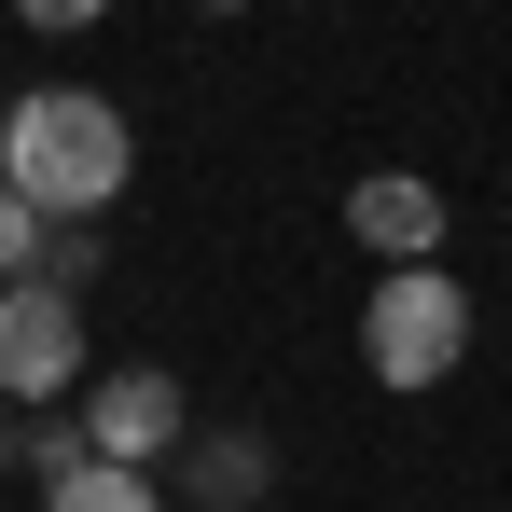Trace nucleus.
I'll return each mask as SVG.
<instances>
[{
  "instance_id": "9b49d317",
  "label": "nucleus",
  "mask_w": 512,
  "mask_h": 512,
  "mask_svg": "<svg viewBox=\"0 0 512 512\" xmlns=\"http://www.w3.org/2000/svg\"><path fill=\"white\" fill-rule=\"evenodd\" d=\"M14 14H28V28H56V42H70V28H97V14H111V0H14Z\"/></svg>"
},
{
  "instance_id": "ddd939ff",
  "label": "nucleus",
  "mask_w": 512,
  "mask_h": 512,
  "mask_svg": "<svg viewBox=\"0 0 512 512\" xmlns=\"http://www.w3.org/2000/svg\"><path fill=\"white\" fill-rule=\"evenodd\" d=\"M208 14H236V0H208Z\"/></svg>"
},
{
  "instance_id": "0eeeda50",
  "label": "nucleus",
  "mask_w": 512,
  "mask_h": 512,
  "mask_svg": "<svg viewBox=\"0 0 512 512\" xmlns=\"http://www.w3.org/2000/svg\"><path fill=\"white\" fill-rule=\"evenodd\" d=\"M263 499V443H194V512H250Z\"/></svg>"
},
{
  "instance_id": "39448f33",
  "label": "nucleus",
  "mask_w": 512,
  "mask_h": 512,
  "mask_svg": "<svg viewBox=\"0 0 512 512\" xmlns=\"http://www.w3.org/2000/svg\"><path fill=\"white\" fill-rule=\"evenodd\" d=\"M346 236L374 263H443V194H429L416 167H374L360 194H346Z\"/></svg>"
},
{
  "instance_id": "f03ea898",
  "label": "nucleus",
  "mask_w": 512,
  "mask_h": 512,
  "mask_svg": "<svg viewBox=\"0 0 512 512\" xmlns=\"http://www.w3.org/2000/svg\"><path fill=\"white\" fill-rule=\"evenodd\" d=\"M360 360H374V388H443L471 360V291L443 263H388L360 305Z\"/></svg>"
},
{
  "instance_id": "6e6552de",
  "label": "nucleus",
  "mask_w": 512,
  "mask_h": 512,
  "mask_svg": "<svg viewBox=\"0 0 512 512\" xmlns=\"http://www.w3.org/2000/svg\"><path fill=\"white\" fill-rule=\"evenodd\" d=\"M84 457H97V429H84V416H28V471H42V485H70Z\"/></svg>"
},
{
  "instance_id": "f257e3e1",
  "label": "nucleus",
  "mask_w": 512,
  "mask_h": 512,
  "mask_svg": "<svg viewBox=\"0 0 512 512\" xmlns=\"http://www.w3.org/2000/svg\"><path fill=\"white\" fill-rule=\"evenodd\" d=\"M125 167H139V139H125V111L84 84H42L0 111V180L42 208V222H97L111 194H125Z\"/></svg>"
},
{
  "instance_id": "9d476101",
  "label": "nucleus",
  "mask_w": 512,
  "mask_h": 512,
  "mask_svg": "<svg viewBox=\"0 0 512 512\" xmlns=\"http://www.w3.org/2000/svg\"><path fill=\"white\" fill-rule=\"evenodd\" d=\"M28 277H56V291H84V277H97V222H56V236H42V263H28Z\"/></svg>"
},
{
  "instance_id": "f8f14e48",
  "label": "nucleus",
  "mask_w": 512,
  "mask_h": 512,
  "mask_svg": "<svg viewBox=\"0 0 512 512\" xmlns=\"http://www.w3.org/2000/svg\"><path fill=\"white\" fill-rule=\"evenodd\" d=\"M14 457H28V416H14V402H0V471H14Z\"/></svg>"
},
{
  "instance_id": "1a4fd4ad",
  "label": "nucleus",
  "mask_w": 512,
  "mask_h": 512,
  "mask_svg": "<svg viewBox=\"0 0 512 512\" xmlns=\"http://www.w3.org/2000/svg\"><path fill=\"white\" fill-rule=\"evenodd\" d=\"M42 236H56V222H42V208L0 180V277H28V263H42Z\"/></svg>"
},
{
  "instance_id": "20e7f679",
  "label": "nucleus",
  "mask_w": 512,
  "mask_h": 512,
  "mask_svg": "<svg viewBox=\"0 0 512 512\" xmlns=\"http://www.w3.org/2000/svg\"><path fill=\"white\" fill-rule=\"evenodd\" d=\"M84 429H97V457H167L180 443V374H153V360H125V374H97L84 388Z\"/></svg>"
},
{
  "instance_id": "423d86ee",
  "label": "nucleus",
  "mask_w": 512,
  "mask_h": 512,
  "mask_svg": "<svg viewBox=\"0 0 512 512\" xmlns=\"http://www.w3.org/2000/svg\"><path fill=\"white\" fill-rule=\"evenodd\" d=\"M42 512H167V485H153L139 457H84L70 485H42Z\"/></svg>"
},
{
  "instance_id": "7ed1b4c3",
  "label": "nucleus",
  "mask_w": 512,
  "mask_h": 512,
  "mask_svg": "<svg viewBox=\"0 0 512 512\" xmlns=\"http://www.w3.org/2000/svg\"><path fill=\"white\" fill-rule=\"evenodd\" d=\"M70 388H84V291L0 277V402L42 416V402H70Z\"/></svg>"
}]
</instances>
